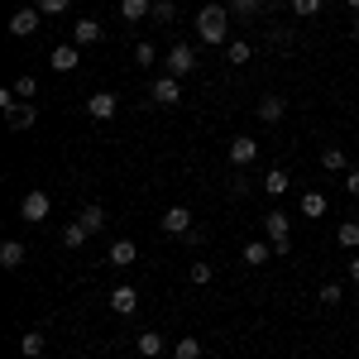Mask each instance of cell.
<instances>
[{
  "instance_id": "6da1fadb",
  "label": "cell",
  "mask_w": 359,
  "mask_h": 359,
  "mask_svg": "<svg viewBox=\"0 0 359 359\" xmlns=\"http://www.w3.org/2000/svg\"><path fill=\"white\" fill-rule=\"evenodd\" d=\"M196 39L211 43V48L230 43V10H225V5H201V10H196Z\"/></svg>"
},
{
  "instance_id": "7a4b0ae2",
  "label": "cell",
  "mask_w": 359,
  "mask_h": 359,
  "mask_svg": "<svg viewBox=\"0 0 359 359\" xmlns=\"http://www.w3.org/2000/svg\"><path fill=\"white\" fill-rule=\"evenodd\" d=\"M264 235H269V245H273L278 259L292 254V216H287V211H269V216H264Z\"/></svg>"
},
{
  "instance_id": "3957f363",
  "label": "cell",
  "mask_w": 359,
  "mask_h": 359,
  "mask_svg": "<svg viewBox=\"0 0 359 359\" xmlns=\"http://www.w3.org/2000/svg\"><path fill=\"white\" fill-rule=\"evenodd\" d=\"M192 67H196V48H192V43H172V48L163 53V72H168V77H177V82H182Z\"/></svg>"
},
{
  "instance_id": "277c9868",
  "label": "cell",
  "mask_w": 359,
  "mask_h": 359,
  "mask_svg": "<svg viewBox=\"0 0 359 359\" xmlns=\"http://www.w3.org/2000/svg\"><path fill=\"white\" fill-rule=\"evenodd\" d=\"M39 25H43V10H39V5H20V10L10 15V34H15V39H34Z\"/></svg>"
},
{
  "instance_id": "5b68a950",
  "label": "cell",
  "mask_w": 359,
  "mask_h": 359,
  "mask_svg": "<svg viewBox=\"0 0 359 359\" xmlns=\"http://www.w3.org/2000/svg\"><path fill=\"white\" fill-rule=\"evenodd\" d=\"M101 39H106V25H101V20H91V15H82V20L72 25V43H77V48H96Z\"/></svg>"
},
{
  "instance_id": "8992f818",
  "label": "cell",
  "mask_w": 359,
  "mask_h": 359,
  "mask_svg": "<svg viewBox=\"0 0 359 359\" xmlns=\"http://www.w3.org/2000/svg\"><path fill=\"white\" fill-rule=\"evenodd\" d=\"M48 211H53V196L48 192H25V201H20L25 221H48Z\"/></svg>"
},
{
  "instance_id": "52a82bcc",
  "label": "cell",
  "mask_w": 359,
  "mask_h": 359,
  "mask_svg": "<svg viewBox=\"0 0 359 359\" xmlns=\"http://www.w3.org/2000/svg\"><path fill=\"white\" fill-rule=\"evenodd\" d=\"M48 62H53V72L67 77V72H77V67H82V48H77V43H57L53 53H48Z\"/></svg>"
},
{
  "instance_id": "ba28073f",
  "label": "cell",
  "mask_w": 359,
  "mask_h": 359,
  "mask_svg": "<svg viewBox=\"0 0 359 359\" xmlns=\"http://www.w3.org/2000/svg\"><path fill=\"white\" fill-rule=\"evenodd\" d=\"M149 96H154V106H177V101H182V82H177V77H158V82L149 86Z\"/></svg>"
},
{
  "instance_id": "9c48e42d",
  "label": "cell",
  "mask_w": 359,
  "mask_h": 359,
  "mask_svg": "<svg viewBox=\"0 0 359 359\" xmlns=\"http://www.w3.org/2000/svg\"><path fill=\"white\" fill-rule=\"evenodd\" d=\"M254 158H259V139L254 135H235L230 139V163L235 168H249Z\"/></svg>"
},
{
  "instance_id": "30bf717a",
  "label": "cell",
  "mask_w": 359,
  "mask_h": 359,
  "mask_svg": "<svg viewBox=\"0 0 359 359\" xmlns=\"http://www.w3.org/2000/svg\"><path fill=\"white\" fill-rule=\"evenodd\" d=\"M106 302H111V311H115V316H130V311L139 306V287L120 283V287H111V292H106Z\"/></svg>"
},
{
  "instance_id": "8fae6325",
  "label": "cell",
  "mask_w": 359,
  "mask_h": 359,
  "mask_svg": "<svg viewBox=\"0 0 359 359\" xmlns=\"http://www.w3.org/2000/svg\"><path fill=\"white\" fill-rule=\"evenodd\" d=\"M115 111H120L115 91H96V96H86V115H91V120H115Z\"/></svg>"
},
{
  "instance_id": "7c38bea8",
  "label": "cell",
  "mask_w": 359,
  "mask_h": 359,
  "mask_svg": "<svg viewBox=\"0 0 359 359\" xmlns=\"http://www.w3.org/2000/svg\"><path fill=\"white\" fill-rule=\"evenodd\" d=\"M5 120H10V130H34V125H39V106H34V101H15V106L5 111Z\"/></svg>"
},
{
  "instance_id": "4fadbf2b",
  "label": "cell",
  "mask_w": 359,
  "mask_h": 359,
  "mask_svg": "<svg viewBox=\"0 0 359 359\" xmlns=\"http://www.w3.org/2000/svg\"><path fill=\"white\" fill-rule=\"evenodd\" d=\"M158 225H163V235H187V230H192V211H187V206H168Z\"/></svg>"
},
{
  "instance_id": "5bb4252c",
  "label": "cell",
  "mask_w": 359,
  "mask_h": 359,
  "mask_svg": "<svg viewBox=\"0 0 359 359\" xmlns=\"http://www.w3.org/2000/svg\"><path fill=\"white\" fill-rule=\"evenodd\" d=\"M135 259H139L135 240H115V245H111V254H106V264H111V269H130Z\"/></svg>"
},
{
  "instance_id": "9a60e30c",
  "label": "cell",
  "mask_w": 359,
  "mask_h": 359,
  "mask_svg": "<svg viewBox=\"0 0 359 359\" xmlns=\"http://www.w3.org/2000/svg\"><path fill=\"white\" fill-rule=\"evenodd\" d=\"M240 259H245L249 269H259V264H269V259H273V245H269V240H249V245L240 249Z\"/></svg>"
},
{
  "instance_id": "2e32d148",
  "label": "cell",
  "mask_w": 359,
  "mask_h": 359,
  "mask_svg": "<svg viewBox=\"0 0 359 359\" xmlns=\"http://www.w3.org/2000/svg\"><path fill=\"white\" fill-rule=\"evenodd\" d=\"M283 111H287V101H283V96H273V91H269V96H259V120H264V125H278Z\"/></svg>"
},
{
  "instance_id": "e0dca14e",
  "label": "cell",
  "mask_w": 359,
  "mask_h": 359,
  "mask_svg": "<svg viewBox=\"0 0 359 359\" xmlns=\"http://www.w3.org/2000/svg\"><path fill=\"white\" fill-rule=\"evenodd\" d=\"M154 15V0H120V20L125 25H139V20H149Z\"/></svg>"
},
{
  "instance_id": "ac0fdd59",
  "label": "cell",
  "mask_w": 359,
  "mask_h": 359,
  "mask_svg": "<svg viewBox=\"0 0 359 359\" xmlns=\"http://www.w3.org/2000/svg\"><path fill=\"white\" fill-rule=\"evenodd\" d=\"M25 259H29V249L20 240H5L0 245V269H25Z\"/></svg>"
},
{
  "instance_id": "d6986e66",
  "label": "cell",
  "mask_w": 359,
  "mask_h": 359,
  "mask_svg": "<svg viewBox=\"0 0 359 359\" xmlns=\"http://www.w3.org/2000/svg\"><path fill=\"white\" fill-rule=\"evenodd\" d=\"M297 211H302L306 221H321V216H326V192H302Z\"/></svg>"
},
{
  "instance_id": "ffe728a7",
  "label": "cell",
  "mask_w": 359,
  "mask_h": 359,
  "mask_svg": "<svg viewBox=\"0 0 359 359\" xmlns=\"http://www.w3.org/2000/svg\"><path fill=\"white\" fill-rule=\"evenodd\" d=\"M135 350H139V355H144V359H158V355H163V350H168V340H163V335H158V331H144V335H139V340H135Z\"/></svg>"
},
{
  "instance_id": "44dd1931",
  "label": "cell",
  "mask_w": 359,
  "mask_h": 359,
  "mask_svg": "<svg viewBox=\"0 0 359 359\" xmlns=\"http://www.w3.org/2000/svg\"><path fill=\"white\" fill-rule=\"evenodd\" d=\"M287 187H292V177H287V168H269V172H264V192H269V196H283Z\"/></svg>"
},
{
  "instance_id": "7402d4cb",
  "label": "cell",
  "mask_w": 359,
  "mask_h": 359,
  "mask_svg": "<svg viewBox=\"0 0 359 359\" xmlns=\"http://www.w3.org/2000/svg\"><path fill=\"white\" fill-rule=\"evenodd\" d=\"M77 221L86 225V235H101V230H106V206H96V201H91V206H82V216H77Z\"/></svg>"
},
{
  "instance_id": "603a6c76",
  "label": "cell",
  "mask_w": 359,
  "mask_h": 359,
  "mask_svg": "<svg viewBox=\"0 0 359 359\" xmlns=\"http://www.w3.org/2000/svg\"><path fill=\"white\" fill-rule=\"evenodd\" d=\"M321 168H326V172H350V158H345V149H340V144L321 149Z\"/></svg>"
},
{
  "instance_id": "cb8c5ba5",
  "label": "cell",
  "mask_w": 359,
  "mask_h": 359,
  "mask_svg": "<svg viewBox=\"0 0 359 359\" xmlns=\"http://www.w3.org/2000/svg\"><path fill=\"white\" fill-rule=\"evenodd\" d=\"M225 10L235 15V20H259V10H264V0H225Z\"/></svg>"
},
{
  "instance_id": "d4e9b609",
  "label": "cell",
  "mask_w": 359,
  "mask_h": 359,
  "mask_svg": "<svg viewBox=\"0 0 359 359\" xmlns=\"http://www.w3.org/2000/svg\"><path fill=\"white\" fill-rule=\"evenodd\" d=\"M249 57H254V48H249L245 39H230V43H225V62H230V67H245Z\"/></svg>"
},
{
  "instance_id": "484cf974",
  "label": "cell",
  "mask_w": 359,
  "mask_h": 359,
  "mask_svg": "<svg viewBox=\"0 0 359 359\" xmlns=\"http://www.w3.org/2000/svg\"><path fill=\"white\" fill-rule=\"evenodd\" d=\"M86 240H91V235H86L82 221H67V225H62V249H82Z\"/></svg>"
},
{
  "instance_id": "4316f807",
  "label": "cell",
  "mask_w": 359,
  "mask_h": 359,
  "mask_svg": "<svg viewBox=\"0 0 359 359\" xmlns=\"http://www.w3.org/2000/svg\"><path fill=\"white\" fill-rule=\"evenodd\" d=\"M43 345H48L43 331H25V335H20V355H25V359H39V355H43Z\"/></svg>"
},
{
  "instance_id": "83f0119b",
  "label": "cell",
  "mask_w": 359,
  "mask_h": 359,
  "mask_svg": "<svg viewBox=\"0 0 359 359\" xmlns=\"http://www.w3.org/2000/svg\"><path fill=\"white\" fill-rule=\"evenodd\" d=\"M335 245L340 249H359V221H340L335 225Z\"/></svg>"
},
{
  "instance_id": "f1b7e54d",
  "label": "cell",
  "mask_w": 359,
  "mask_h": 359,
  "mask_svg": "<svg viewBox=\"0 0 359 359\" xmlns=\"http://www.w3.org/2000/svg\"><path fill=\"white\" fill-rule=\"evenodd\" d=\"M172 359H201V340H196V335H182V340L172 345Z\"/></svg>"
},
{
  "instance_id": "f546056e",
  "label": "cell",
  "mask_w": 359,
  "mask_h": 359,
  "mask_svg": "<svg viewBox=\"0 0 359 359\" xmlns=\"http://www.w3.org/2000/svg\"><path fill=\"white\" fill-rule=\"evenodd\" d=\"M149 20H154V25H172V20H177V5H172V0H154V15H149Z\"/></svg>"
},
{
  "instance_id": "4dcf8cb0",
  "label": "cell",
  "mask_w": 359,
  "mask_h": 359,
  "mask_svg": "<svg viewBox=\"0 0 359 359\" xmlns=\"http://www.w3.org/2000/svg\"><path fill=\"white\" fill-rule=\"evenodd\" d=\"M340 297H345L340 283H321V292H316V302H321V306H340Z\"/></svg>"
},
{
  "instance_id": "1f68e13d",
  "label": "cell",
  "mask_w": 359,
  "mask_h": 359,
  "mask_svg": "<svg viewBox=\"0 0 359 359\" xmlns=\"http://www.w3.org/2000/svg\"><path fill=\"white\" fill-rule=\"evenodd\" d=\"M287 5H292V15H297V20H311V15H321V5H326V0H287Z\"/></svg>"
},
{
  "instance_id": "d6a6232c",
  "label": "cell",
  "mask_w": 359,
  "mask_h": 359,
  "mask_svg": "<svg viewBox=\"0 0 359 359\" xmlns=\"http://www.w3.org/2000/svg\"><path fill=\"white\" fill-rule=\"evenodd\" d=\"M15 96H20V101H34V96H39V77H20V82H15Z\"/></svg>"
},
{
  "instance_id": "836d02e7",
  "label": "cell",
  "mask_w": 359,
  "mask_h": 359,
  "mask_svg": "<svg viewBox=\"0 0 359 359\" xmlns=\"http://www.w3.org/2000/svg\"><path fill=\"white\" fill-rule=\"evenodd\" d=\"M135 62L139 67H154V62H158V48H154V43H135Z\"/></svg>"
},
{
  "instance_id": "e575fe53",
  "label": "cell",
  "mask_w": 359,
  "mask_h": 359,
  "mask_svg": "<svg viewBox=\"0 0 359 359\" xmlns=\"http://www.w3.org/2000/svg\"><path fill=\"white\" fill-rule=\"evenodd\" d=\"M187 278H192L196 287H206V283H211V264H206V259H196L192 269H187Z\"/></svg>"
},
{
  "instance_id": "d590c367",
  "label": "cell",
  "mask_w": 359,
  "mask_h": 359,
  "mask_svg": "<svg viewBox=\"0 0 359 359\" xmlns=\"http://www.w3.org/2000/svg\"><path fill=\"white\" fill-rule=\"evenodd\" d=\"M39 10H43V20H48V15H67L72 0H39Z\"/></svg>"
},
{
  "instance_id": "8d00e7d4",
  "label": "cell",
  "mask_w": 359,
  "mask_h": 359,
  "mask_svg": "<svg viewBox=\"0 0 359 359\" xmlns=\"http://www.w3.org/2000/svg\"><path fill=\"white\" fill-rule=\"evenodd\" d=\"M345 192L359 196V168H350V172H345Z\"/></svg>"
},
{
  "instance_id": "74e56055",
  "label": "cell",
  "mask_w": 359,
  "mask_h": 359,
  "mask_svg": "<svg viewBox=\"0 0 359 359\" xmlns=\"http://www.w3.org/2000/svg\"><path fill=\"white\" fill-rule=\"evenodd\" d=\"M350 283L359 287V259H350Z\"/></svg>"
},
{
  "instance_id": "f35d334b",
  "label": "cell",
  "mask_w": 359,
  "mask_h": 359,
  "mask_svg": "<svg viewBox=\"0 0 359 359\" xmlns=\"http://www.w3.org/2000/svg\"><path fill=\"white\" fill-rule=\"evenodd\" d=\"M350 34H355V39H359V15H355V25H350Z\"/></svg>"
},
{
  "instance_id": "ab89813d",
  "label": "cell",
  "mask_w": 359,
  "mask_h": 359,
  "mask_svg": "<svg viewBox=\"0 0 359 359\" xmlns=\"http://www.w3.org/2000/svg\"><path fill=\"white\" fill-rule=\"evenodd\" d=\"M350 10H355V15H359V0H350Z\"/></svg>"
},
{
  "instance_id": "60d3db41",
  "label": "cell",
  "mask_w": 359,
  "mask_h": 359,
  "mask_svg": "<svg viewBox=\"0 0 359 359\" xmlns=\"http://www.w3.org/2000/svg\"><path fill=\"white\" fill-rule=\"evenodd\" d=\"M20 5H39V0H20Z\"/></svg>"
}]
</instances>
